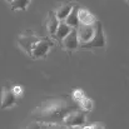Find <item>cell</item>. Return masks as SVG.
<instances>
[{
  "label": "cell",
  "instance_id": "cell-1",
  "mask_svg": "<svg viewBox=\"0 0 129 129\" xmlns=\"http://www.w3.org/2000/svg\"><path fill=\"white\" fill-rule=\"evenodd\" d=\"M74 104L69 103L65 99H50L39 104L31 113L34 120L39 123H53V124H63L64 118L68 113L74 110Z\"/></svg>",
  "mask_w": 129,
  "mask_h": 129
},
{
  "label": "cell",
  "instance_id": "cell-2",
  "mask_svg": "<svg viewBox=\"0 0 129 129\" xmlns=\"http://www.w3.org/2000/svg\"><path fill=\"white\" fill-rule=\"evenodd\" d=\"M95 33L93 35V38L86 42V43H80L79 48L80 49H96V48H105L107 42H105V37H104V31H103V26L100 21H95Z\"/></svg>",
  "mask_w": 129,
  "mask_h": 129
},
{
  "label": "cell",
  "instance_id": "cell-3",
  "mask_svg": "<svg viewBox=\"0 0 129 129\" xmlns=\"http://www.w3.org/2000/svg\"><path fill=\"white\" fill-rule=\"evenodd\" d=\"M86 122V112L85 110H72L67 114L63 120V125L65 127H83Z\"/></svg>",
  "mask_w": 129,
  "mask_h": 129
},
{
  "label": "cell",
  "instance_id": "cell-4",
  "mask_svg": "<svg viewBox=\"0 0 129 129\" xmlns=\"http://www.w3.org/2000/svg\"><path fill=\"white\" fill-rule=\"evenodd\" d=\"M50 46H51L50 42H48V40H45V39H39L37 43L34 44V46H33V49H31L30 56H31L33 59L43 58V56H45V55L49 53Z\"/></svg>",
  "mask_w": 129,
  "mask_h": 129
},
{
  "label": "cell",
  "instance_id": "cell-5",
  "mask_svg": "<svg viewBox=\"0 0 129 129\" xmlns=\"http://www.w3.org/2000/svg\"><path fill=\"white\" fill-rule=\"evenodd\" d=\"M77 33H78L79 42L86 43L93 38L95 33V25L94 24H79V26L77 28Z\"/></svg>",
  "mask_w": 129,
  "mask_h": 129
},
{
  "label": "cell",
  "instance_id": "cell-6",
  "mask_svg": "<svg viewBox=\"0 0 129 129\" xmlns=\"http://www.w3.org/2000/svg\"><path fill=\"white\" fill-rule=\"evenodd\" d=\"M16 95L13 91V86H4L1 93V109H6L16 104Z\"/></svg>",
  "mask_w": 129,
  "mask_h": 129
},
{
  "label": "cell",
  "instance_id": "cell-7",
  "mask_svg": "<svg viewBox=\"0 0 129 129\" xmlns=\"http://www.w3.org/2000/svg\"><path fill=\"white\" fill-rule=\"evenodd\" d=\"M63 45L65 49L68 50H75L79 48L80 42H79V38H78V33H77V29H72L70 33L63 39Z\"/></svg>",
  "mask_w": 129,
  "mask_h": 129
},
{
  "label": "cell",
  "instance_id": "cell-8",
  "mask_svg": "<svg viewBox=\"0 0 129 129\" xmlns=\"http://www.w3.org/2000/svg\"><path fill=\"white\" fill-rule=\"evenodd\" d=\"M40 38L37 35H20L18 39V44L21 46L23 50H25L29 55L31 54V49L34 46V44L37 43Z\"/></svg>",
  "mask_w": 129,
  "mask_h": 129
},
{
  "label": "cell",
  "instance_id": "cell-9",
  "mask_svg": "<svg viewBox=\"0 0 129 129\" xmlns=\"http://www.w3.org/2000/svg\"><path fill=\"white\" fill-rule=\"evenodd\" d=\"M78 19H79V23L80 24H94L96 21L95 16L86 9L83 8H79L78 9Z\"/></svg>",
  "mask_w": 129,
  "mask_h": 129
},
{
  "label": "cell",
  "instance_id": "cell-10",
  "mask_svg": "<svg viewBox=\"0 0 129 129\" xmlns=\"http://www.w3.org/2000/svg\"><path fill=\"white\" fill-rule=\"evenodd\" d=\"M78 6H75V5H73V8H72V10H70V13L68 14V16L63 20V21H65L69 26H72V28H74V29H77L78 26H79V19H78Z\"/></svg>",
  "mask_w": 129,
  "mask_h": 129
},
{
  "label": "cell",
  "instance_id": "cell-11",
  "mask_svg": "<svg viewBox=\"0 0 129 129\" xmlns=\"http://www.w3.org/2000/svg\"><path fill=\"white\" fill-rule=\"evenodd\" d=\"M73 28L72 26H69L65 21H60L59 23V26H58V29H56V33H55V35L53 37V38H55L58 42H63V39L70 33V30H72Z\"/></svg>",
  "mask_w": 129,
  "mask_h": 129
},
{
  "label": "cell",
  "instance_id": "cell-12",
  "mask_svg": "<svg viewBox=\"0 0 129 129\" xmlns=\"http://www.w3.org/2000/svg\"><path fill=\"white\" fill-rule=\"evenodd\" d=\"M59 23H60V20L56 18V15L54 13H50V16H49V20H48V25L46 26H48V30H49V33H50L51 37L55 35L56 29L59 26Z\"/></svg>",
  "mask_w": 129,
  "mask_h": 129
},
{
  "label": "cell",
  "instance_id": "cell-13",
  "mask_svg": "<svg viewBox=\"0 0 129 129\" xmlns=\"http://www.w3.org/2000/svg\"><path fill=\"white\" fill-rule=\"evenodd\" d=\"M72 8H73V5H72V4H63V5H61V6H59V8L56 9V11H55L56 18H58L60 21H61V20H64V19L68 16V14L70 13Z\"/></svg>",
  "mask_w": 129,
  "mask_h": 129
},
{
  "label": "cell",
  "instance_id": "cell-14",
  "mask_svg": "<svg viewBox=\"0 0 129 129\" xmlns=\"http://www.w3.org/2000/svg\"><path fill=\"white\" fill-rule=\"evenodd\" d=\"M30 4V0H11L10 6L13 10H26Z\"/></svg>",
  "mask_w": 129,
  "mask_h": 129
},
{
  "label": "cell",
  "instance_id": "cell-15",
  "mask_svg": "<svg viewBox=\"0 0 129 129\" xmlns=\"http://www.w3.org/2000/svg\"><path fill=\"white\" fill-rule=\"evenodd\" d=\"M78 104H79V105L82 107V109L85 110V112H90V110L93 109V105H94L93 100H91L90 98H88V96H84Z\"/></svg>",
  "mask_w": 129,
  "mask_h": 129
},
{
  "label": "cell",
  "instance_id": "cell-16",
  "mask_svg": "<svg viewBox=\"0 0 129 129\" xmlns=\"http://www.w3.org/2000/svg\"><path fill=\"white\" fill-rule=\"evenodd\" d=\"M40 129H65L63 124H53V123H42Z\"/></svg>",
  "mask_w": 129,
  "mask_h": 129
},
{
  "label": "cell",
  "instance_id": "cell-17",
  "mask_svg": "<svg viewBox=\"0 0 129 129\" xmlns=\"http://www.w3.org/2000/svg\"><path fill=\"white\" fill-rule=\"evenodd\" d=\"M84 96H86V95L84 94V91H83V90H80V89H77V90H74V91H73V99H74L77 103H79Z\"/></svg>",
  "mask_w": 129,
  "mask_h": 129
},
{
  "label": "cell",
  "instance_id": "cell-18",
  "mask_svg": "<svg viewBox=\"0 0 129 129\" xmlns=\"http://www.w3.org/2000/svg\"><path fill=\"white\" fill-rule=\"evenodd\" d=\"M40 125H42V123L34 120V122H31L30 124H28L26 127H24L23 129H40Z\"/></svg>",
  "mask_w": 129,
  "mask_h": 129
},
{
  "label": "cell",
  "instance_id": "cell-19",
  "mask_svg": "<svg viewBox=\"0 0 129 129\" xmlns=\"http://www.w3.org/2000/svg\"><path fill=\"white\" fill-rule=\"evenodd\" d=\"M13 91H14V94H15L16 96H20V95L23 94V89H21V86L20 85H14L13 86Z\"/></svg>",
  "mask_w": 129,
  "mask_h": 129
},
{
  "label": "cell",
  "instance_id": "cell-20",
  "mask_svg": "<svg viewBox=\"0 0 129 129\" xmlns=\"http://www.w3.org/2000/svg\"><path fill=\"white\" fill-rule=\"evenodd\" d=\"M91 127H93V129H105V128H104V125H103L102 123H95V124H91Z\"/></svg>",
  "mask_w": 129,
  "mask_h": 129
},
{
  "label": "cell",
  "instance_id": "cell-21",
  "mask_svg": "<svg viewBox=\"0 0 129 129\" xmlns=\"http://www.w3.org/2000/svg\"><path fill=\"white\" fill-rule=\"evenodd\" d=\"M65 129H82L80 127H65Z\"/></svg>",
  "mask_w": 129,
  "mask_h": 129
},
{
  "label": "cell",
  "instance_id": "cell-22",
  "mask_svg": "<svg viewBox=\"0 0 129 129\" xmlns=\"http://www.w3.org/2000/svg\"><path fill=\"white\" fill-rule=\"evenodd\" d=\"M6 1H8V3H10V1H11V0H6Z\"/></svg>",
  "mask_w": 129,
  "mask_h": 129
},
{
  "label": "cell",
  "instance_id": "cell-23",
  "mask_svg": "<svg viewBox=\"0 0 129 129\" xmlns=\"http://www.w3.org/2000/svg\"><path fill=\"white\" fill-rule=\"evenodd\" d=\"M127 1H128V3H129V0H127Z\"/></svg>",
  "mask_w": 129,
  "mask_h": 129
}]
</instances>
